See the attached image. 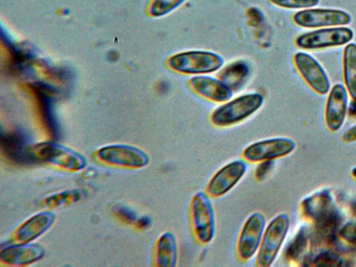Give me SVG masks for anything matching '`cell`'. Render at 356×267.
I'll return each instance as SVG.
<instances>
[{
    "instance_id": "11",
    "label": "cell",
    "mask_w": 356,
    "mask_h": 267,
    "mask_svg": "<svg viewBox=\"0 0 356 267\" xmlns=\"http://www.w3.org/2000/svg\"><path fill=\"white\" fill-rule=\"evenodd\" d=\"M293 20L303 28H326L348 24L351 17L339 9L307 8L296 13Z\"/></svg>"
},
{
    "instance_id": "22",
    "label": "cell",
    "mask_w": 356,
    "mask_h": 267,
    "mask_svg": "<svg viewBox=\"0 0 356 267\" xmlns=\"http://www.w3.org/2000/svg\"><path fill=\"white\" fill-rule=\"evenodd\" d=\"M42 95H41V92L39 90V106L40 108L41 116L51 138L54 140H56L59 136V129L51 107L50 98L46 95V93L44 94L43 92H42Z\"/></svg>"
},
{
    "instance_id": "2",
    "label": "cell",
    "mask_w": 356,
    "mask_h": 267,
    "mask_svg": "<svg viewBox=\"0 0 356 267\" xmlns=\"http://www.w3.org/2000/svg\"><path fill=\"white\" fill-rule=\"evenodd\" d=\"M173 71L193 76L219 71L225 64L220 54L207 50H188L172 55L167 61Z\"/></svg>"
},
{
    "instance_id": "24",
    "label": "cell",
    "mask_w": 356,
    "mask_h": 267,
    "mask_svg": "<svg viewBox=\"0 0 356 267\" xmlns=\"http://www.w3.org/2000/svg\"><path fill=\"white\" fill-rule=\"evenodd\" d=\"M187 0H152L149 13L152 17H163L172 13Z\"/></svg>"
},
{
    "instance_id": "23",
    "label": "cell",
    "mask_w": 356,
    "mask_h": 267,
    "mask_svg": "<svg viewBox=\"0 0 356 267\" xmlns=\"http://www.w3.org/2000/svg\"><path fill=\"white\" fill-rule=\"evenodd\" d=\"M308 241V232L306 227H302L288 243L284 251L287 259L296 260L305 251Z\"/></svg>"
},
{
    "instance_id": "17",
    "label": "cell",
    "mask_w": 356,
    "mask_h": 267,
    "mask_svg": "<svg viewBox=\"0 0 356 267\" xmlns=\"http://www.w3.org/2000/svg\"><path fill=\"white\" fill-rule=\"evenodd\" d=\"M348 106V91L340 83L335 84L330 91L325 106V121L332 131H337L342 126Z\"/></svg>"
},
{
    "instance_id": "4",
    "label": "cell",
    "mask_w": 356,
    "mask_h": 267,
    "mask_svg": "<svg viewBox=\"0 0 356 267\" xmlns=\"http://www.w3.org/2000/svg\"><path fill=\"white\" fill-rule=\"evenodd\" d=\"M190 213L195 238L202 245L209 244L216 234V216L211 197L206 191H198L193 195Z\"/></svg>"
},
{
    "instance_id": "12",
    "label": "cell",
    "mask_w": 356,
    "mask_h": 267,
    "mask_svg": "<svg viewBox=\"0 0 356 267\" xmlns=\"http://www.w3.org/2000/svg\"><path fill=\"white\" fill-rule=\"evenodd\" d=\"M295 65L309 87L319 95L330 90L328 76L320 63L307 53L299 51L293 56Z\"/></svg>"
},
{
    "instance_id": "18",
    "label": "cell",
    "mask_w": 356,
    "mask_h": 267,
    "mask_svg": "<svg viewBox=\"0 0 356 267\" xmlns=\"http://www.w3.org/2000/svg\"><path fill=\"white\" fill-rule=\"evenodd\" d=\"M179 259V247L176 236L171 232H163L158 238L154 252L155 266L175 267Z\"/></svg>"
},
{
    "instance_id": "16",
    "label": "cell",
    "mask_w": 356,
    "mask_h": 267,
    "mask_svg": "<svg viewBox=\"0 0 356 267\" xmlns=\"http://www.w3.org/2000/svg\"><path fill=\"white\" fill-rule=\"evenodd\" d=\"M188 83L200 96L212 102L224 103L232 99L234 92L218 78L207 74L192 76Z\"/></svg>"
},
{
    "instance_id": "30",
    "label": "cell",
    "mask_w": 356,
    "mask_h": 267,
    "mask_svg": "<svg viewBox=\"0 0 356 267\" xmlns=\"http://www.w3.org/2000/svg\"><path fill=\"white\" fill-rule=\"evenodd\" d=\"M339 234L348 243L356 245V222L346 223L340 229Z\"/></svg>"
},
{
    "instance_id": "25",
    "label": "cell",
    "mask_w": 356,
    "mask_h": 267,
    "mask_svg": "<svg viewBox=\"0 0 356 267\" xmlns=\"http://www.w3.org/2000/svg\"><path fill=\"white\" fill-rule=\"evenodd\" d=\"M81 193L78 190L65 191L47 197L42 201L44 207H56L78 201Z\"/></svg>"
},
{
    "instance_id": "29",
    "label": "cell",
    "mask_w": 356,
    "mask_h": 267,
    "mask_svg": "<svg viewBox=\"0 0 356 267\" xmlns=\"http://www.w3.org/2000/svg\"><path fill=\"white\" fill-rule=\"evenodd\" d=\"M275 166L274 160L259 162L254 172L255 178L259 181L265 179Z\"/></svg>"
},
{
    "instance_id": "15",
    "label": "cell",
    "mask_w": 356,
    "mask_h": 267,
    "mask_svg": "<svg viewBox=\"0 0 356 267\" xmlns=\"http://www.w3.org/2000/svg\"><path fill=\"white\" fill-rule=\"evenodd\" d=\"M44 248L38 243H15L6 246L0 252V261L9 266H26L42 259Z\"/></svg>"
},
{
    "instance_id": "7",
    "label": "cell",
    "mask_w": 356,
    "mask_h": 267,
    "mask_svg": "<svg viewBox=\"0 0 356 267\" xmlns=\"http://www.w3.org/2000/svg\"><path fill=\"white\" fill-rule=\"evenodd\" d=\"M96 155L100 161L117 167L142 168L150 161L149 154L145 150L124 144L102 147L97 150Z\"/></svg>"
},
{
    "instance_id": "6",
    "label": "cell",
    "mask_w": 356,
    "mask_h": 267,
    "mask_svg": "<svg viewBox=\"0 0 356 267\" xmlns=\"http://www.w3.org/2000/svg\"><path fill=\"white\" fill-rule=\"evenodd\" d=\"M353 37V31L348 27H326L298 35L296 44L302 49H321L348 44Z\"/></svg>"
},
{
    "instance_id": "10",
    "label": "cell",
    "mask_w": 356,
    "mask_h": 267,
    "mask_svg": "<svg viewBox=\"0 0 356 267\" xmlns=\"http://www.w3.org/2000/svg\"><path fill=\"white\" fill-rule=\"evenodd\" d=\"M248 170L245 159H235L218 170L206 186L211 197H220L233 189L242 179Z\"/></svg>"
},
{
    "instance_id": "3",
    "label": "cell",
    "mask_w": 356,
    "mask_h": 267,
    "mask_svg": "<svg viewBox=\"0 0 356 267\" xmlns=\"http://www.w3.org/2000/svg\"><path fill=\"white\" fill-rule=\"evenodd\" d=\"M31 153L36 163H46L69 171L81 170L88 163L79 152L54 142L31 145Z\"/></svg>"
},
{
    "instance_id": "14",
    "label": "cell",
    "mask_w": 356,
    "mask_h": 267,
    "mask_svg": "<svg viewBox=\"0 0 356 267\" xmlns=\"http://www.w3.org/2000/svg\"><path fill=\"white\" fill-rule=\"evenodd\" d=\"M55 213L44 211L38 213L22 223L13 232L11 241L31 243L44 234L54 223Z\"/></svg>"
},
{
    "instance_id": "19",
    "label": "cell",
    "mask_w": 356,
    "mask_h": 267,
    "mask_svg": "<svg viewBox=\"0 0 356 267\" xmlns=\"http://www.w3.org/2000/svg\"><path fill=\"white\" fill-rule=\"evenodd\" d=\"M250 74V64L245 60H237L222 67L219 72L218 79L234 92L246 84Z\"/></svg>"
},
{
    "instance_id": "21",
    "label": "cell",
    "mask_w": 356,
    "mask_h": 267,
    "mask_svg": "<svg viewBox=\"0 0 356 267\" xmlns=\"http://www.w3.org/2000/svg\"><path fill=\"white\" fill-rule=\"evenodd\" d=\"M346 88L356 103V44L349 43L345 48L343 58Z\"/></svg>"
},
{
    "instance_id": "5",
    "label": "cell",
    "mask_w": 356,
    "mask_h": 267,
    "mask_svg": "<svg viewBox=\"0 0 356 267\" xmlns=\"http://www.w3.org/2000/svg\"><path fill=\"white\" fill-rule=\"evenodd\" d=\"M289 227V217L284 213L276 215L266 225L256 254L257 266L269 267L274 263L286 238Z\"/></svg>"
},
{
    "instance_id": "31",
    "label": "cell",
    "mask_w": 356,
    "mask_h": 267,
    "mask_svg": "<svg viewBox=\"0 0 356 267\" xmlns=\"http://www.w3.org/2000/svg\"><path fill=\"white\" fill-rule=\"evenodd\" d=\"M152 220L148 216H142L137 219L135 222L136 227L140 229L148 228L151 225Z\"/></svg>"
},
{
    "instance_id": "33",
    "label": "cell",
    "mask_w": 356,
    "mask_h": 267,
    "mask_svg": "<svg viewBox=\"0 0 356 267\" xmlns=\"http://www.w3.org/2000/svg\"><path fill=\"white\" fill-rule=\"evenodd\" d=\"M353 174L354 175V176L356 177V168H355L353 171Z\"/></svg>"
},
{
    "instance_id": "13",
    "label": "cell",
    "mask_w": 356,
    "mask_h": 267,
    "mask_svg": "<svg viewBox=\"0 0 356 267\" xmlns=\"http://www.w3.org/2000/svg\"><path fill=\"white\" fill-rule=\"evenodd\" d=\"M31 147L26 134L20 130L1 135L2 153L15 164L28 165L36 163L31 153Z\"/></svg>"
},
{
    "instance_id": "20",
    "label": "cell",
    "mask_w": 356,
    "mask_h": 267,
    "mask_svg": "<svg viewBox=\"0 0 356 267\" xmlns=\"http://www.w3.org/2000/svg\"><path fill=\"white\" fill-rule=\"evenodd\" d=\"M303 212L316 221L337 212L332 196L326 191H322L306 198L302 202Z\"/></svg>"
},
{
    "instance_id": "8",
    "label": "cell",
    "mask_w": 356,
    "mask_h": 267,
    "mask_svg": "<svg viewBox=\"0 0 356 267\" xmlns=\"http://www.w3.org/2000/svg\"><path fill=\"white\" fill-rule=\"evenodd\" d=\"M266 225V217L260 211L253 212L247 218L236 245L237 256L240 260L246 261L257 254Z\"/></svg>"
},
{
    "instance_id": "26",
    "label": "cell",
    "mask_w": 356,
    "mask_h": 267,
    "mask_svg": "<svg viewBox=\"0 0 356 267\" xmlns=\"http://www.w3.org/2000/svg\"><path fill=\"white\" fill-rule=\"evenodd\" d=\"M276 6L286 9H307L319 3V0H269Z\"/></svg>"
},
{
    "instance_id": "32",
    "label": "cell",
    "mask_w": 356,
    "mask_h": 267,
    "mask_svg": "<svg viewBox=\"0 0 356 267\" xmlns=\"http://www.w3.org/2000/svg\"><path fill=\"white\" fill-rule=\"evenodd\" d=\"M345 141L350 142L356 140V125L351 127L343 136Z\"/></svg>"
},
{
    "instance_id": "1",
    "label": "cell",
    "mask_w": 356,
    "mask_h": 267,
    "mask_svg": "<svg viewBox=\"0 0 356 267\" xmlns=\"http://www.w3.org/2000/svg\"><path fill=\"white\" fill-rule=\"evenodd\" d=\"M264 103L260 92H248L222 103L210 115L211 123L218 127L238 124L257 113Z\"/></svg>"
},
{
    "instance_id": "28",
    "label": "cell",
    "mask_w": 356,
    "mask_h": 267,
    "mask_svg": "<svg viewBox=\"0 0 356 267\" xmlns=\"http://www.w3.org/2000/svg\"><path fill=\"white\" fill-rule=\"evenodd\" d=\"M114 213L119 219L128 224L135 223L138 219L136 213L125 206L117 207Z\"/></svg>"
},
{
    "instance_id": "27",
    "label": "cell",
    "mask_w": 356,
    "mask_h": 267,
    "mask_svg": "<svg viewBox=\"0 0 356 267\" xmlns=\"http://www.w3.org/2000/svg\"><path fill=\"white\" fill-rule=\"evenodd\" d=\"M314 264L318 266H339L343 265V261L332 252H324L315 258Z\"/></svg>"
},
{
    "instance_id": "9",
    "label": "cell",
    "mask_w": 356,
    "mask_h": 267,
    "mask_svg": "<svg viewBox=\"0 0 356 267\" xmlns=\"http://www.w3.org/2000/svg\"><path fill=\"white\" fill-rule=\"evenodd\" d=\"M295 147V142L289 138L273 137L250 144L243 149L242 155L246 161L259 163L287 156Z\"/></svg>"
}]
</instances>
